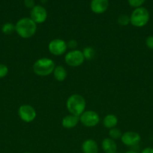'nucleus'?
<instances>
[{
    "label": "nucleus",
    "mask_w": 153,
    "mask_h": 153,
    "mask_svg": "<svg viewBox=\"0 0 153 153\" xmlns=\"http://www.w3.org/2000/svg\"><path fill=\"white\" fill-rule=\"evenodd\" d=\"M146 45L149 49L153 50V36H148L146 39Z\"/></svg>",
    "instance_id": "23"
},
{
    "label": "nucleus",
    "mask_w": 153,
    "mask_h": 153,
    "mask_svg": "<svg viewBox=\"0 0 153 153\" xmlns=\"http://www.w3.org/2000/svg\"><path fill=\"white\" fill-rule=\"evenodd\" d=\"M141 153H153V148L152 147H146L142 149Z\"/></svg>",
    "instance_id": "26"
},
{
    "label": "nucleus",
    "mask_w": 153,
    "mask_h": 153,
    "mask_svg": "<svg viewBox=\"0 0 153 153\" xmlns=\"http://www.w3.org/2000/svg\"><path fill=\"white\" fill-rule=\"evenodd\" d=\"M101 147L105 153H116L117 144L110 137H106L101 143Z\"/></svg>",
    "instance_id": "14"
},
{
    "label": "nucleus",
    "mask_w": 153,
    "mask_h": 153,
    "mask_svg": "<svg viewBox=\"0 0 153 153\" xmlns=\"http://www.w3.org/2000/svg\"><path fill=\"white\" fill-rule=\"evenodd\" d=\"M122 132L120 131V129L117 128H112L111 129H110L109 131V135L110 137V138H112V140H117V139L121 138L122 137Z\"/></svg>",
    "instance_id": "19"
},
{
    "label": "nucleus",
    "mask_w": 153,
    "mask_h": 153,
    "mask_svg": "<svg viewBox=\"0 0 153 153\" xmlns=\"http://www.w3.org/2000/svg\"><path fill=\"white\" fill-rule=\"evenodd\" d=\"M122 143L127 146H136L140 142L141 137L140 134L135 131H126L122 134Z\"/></svg>",
    "instance_id": "10"
},
{
    "label": "nucleus",
    "mask_w": 153,
    "mask_h": 153,
    "mask_svg": "<svg viewBox=\"0 0 153 153\" xmlns=\"http://www.w3.org/2000/svg\"><path fill=\"white\" fill-rule=\"evenodd\" d=\"M109 7L108 0H92L90 7L93 13L100 14L107 10Z\"/></svg>",
    "instance_id": "11"
},
{
    "label": "nucleus",
    "mask_w": 153,
    "mask_h": 153,
    "mask_svg": "<svg viewBox=\"0 0 153 153\" xmlns=\"http://www.w3.org/2000/svg\"><path fill=\"white\" fill-rule=\"evenodd\" d=\"M145 1L146 0H128L129 5L133 7H135V8L142 7Z\"/></svg>",
    "instance_id": "21"
},
{
    "label": "nucleus",
    "mask_w": 153,
    "mask_h": 153,
    "mask_svg": "<svg viewBox=\"0 0 153 153\" xmlns=\"http://www.w3.org/2000/svg\"><path fill=\"white\" fill-rule=\"evenodd\" d=\"M68 49L67 43L62 39H54L48 44V50L55 56L64 55Z\"/></svg>",
    "instance_id": "7"
},
{
    "label": "nucleus",
    "mask_w": 153,
    "mask_h": 153,
    "mask_svg": "<svg viewBox=\"0 0 153 153\" xmlns=\"http://www.w3.org/2000/svg\"><path fill=\"white\" fill-rule=\"evenodd\" d=\"M52 74H53L54 79L58 81V82H63V81L65 80L68 73L65 68L63 66L58 65L55 67Z\"/></svg>",
    "instance_id": "15"
},
{
    "label": "nucleus",
    "mask_w": 153,
    "mask_h": 153,
    "mask_svg": "<svg viewBox=\"0 0 153 153\" xmlns=\"http://www.w3.org/2000/svg\"><path fill=\"white\" fill-rule=\"evenodd\" d=\"M2 31L6 35H10L15 31V25L11 22H6L2 26Z\"/></svg>",
    "instance_id": "18"
},
{
    "label": "nucleus",
    "mask_w": 153,
    "mask_h": 153,
    "mask_svg": "<svg viewBox=\"0 0 153 153\" xmlns=\"http://www.w3.org/2000/svg\"><path fill=\"white\" fill-rule=\"evenodd\" d=\"M37 31V24L30 17L20 19L15 24V31L20 37L28 39L33 37Z\"/></svg>",
    "instance_id": "1"
},
{
    "label": "nucleus",
    "mask_w": 153,
    "mask_h": 153,
    "mask_svg": "<svg viewBox=\"0 0 153 153\" xmlns=\"http://www.w3.org/2000/svg\"><path fill=\"white\" fill-rule=\"evenodd\" d=\"M56 67L55 62L48 58H41L38 59L32 66L34 74L39 76H47L52 74Z\"/></svg>",
    "instance_id": "3"
},
{
    "label": "nucleus",
    "mask_w": 153,
    "mask_h": 153,
    "mask_svg": "<svg viewBox=\"0 0 153 153\" xmlns=\"http://www.w3.org/2000/svg\"><path fill=\"white\" fill-rule=\"evenodd\" d=\"M82 151L83 153H98V145L95 140L87 139L82 143Z\"/></svg>",
    "instance_id": "13"
},
{
    "label": "nucleus",
    "mask_w": 153,
    "mask_h": 153,
    "mask_svg": "<svg viewBox=\"0 0 153 153\" xmlns=\"http://www.w3.org/2000/svg\"><path fill=\"white\" fill-rule=\"evenodd\" d=\"M124 153H138V152H136V151L130 150V151H128V152H124Z\"/></svg>",
    "instance_id": "27"
},
{
    "label": "nucleus",
    "mask_w": 153,
    "mask_h": 153,
    "mask_svg": "<svg viewBox=\"0 0 153 153\" xmlns=\"http://www.w3.org/2000/svg\"><path fill=\"white\" fill-rule=\"evenodd\" d=\"M80 122V117L70 114L66 115L62 120V126L65 128H73L77 126Z\"/></svg>",
    "instance_id": "12"
},
{
    "label": "nucleus",
    "mask_w": 153,
    "mask_h": 153,
    "mask_svg": "<svg viewBox=\"0 0 153 153\" xmlns=\"http://www.w3.org/2000/svg\"><path fill=\"white\" fill-rule=\"evenodd\" d=\"M118 124V118L114 114H107L103 119V125L105 128L111 129L115 128Z\"/></svg>",
    "instance_id": "16"
},
{
    "label": "nucleus",
    "mask_w": 153,
    "mask_h": 153,
    "mask_svg": "<svg viewBox=\"0 0 153 153\" xmlns=\"http://www.w3.org/2000/svg\"><path fill=\"white\" fill-rule=\"evenodd\" d=\"M22 153H32V152H22Z\"/></svg>",
    "instance_id": "28"
},
{
    "label": "nucleus",
    "mask_w": 153,
    "mask_h": 153,
    "mask_svg": "<svg viewBox=\"0 0 153 153\" xmlns=\"http://www.w3.org/2000/svg\"><path fill=\"white\" fill-rule=\"evenodd\" d=\"M80 122L86 127H94L100 122V117L94 111H85L80 116Z\"/></svg>",
    "instance_id": "6"
},
{
    "label": "nucleus",
    "mask_w": 153,
    "mask_h": 153,
    "mask_svg": "<svg viewBox=\"0 0 153 153\" xmlns=\"http://www.w3.org/2000/svg\"><path fill=\"white\" fill-rule=\"evenodd\" d=\"M8 73V67L5 64H0V79L5 77Z\"/></svg>",
    "instance_id": "22"
},
{
    "label": "nucleus",
    "mask_w": 153,
    "mask_h": 153,
    "mask_svg": "<svg viewBox=\"0 0 153 153\" xmlns=\"http://www.w3.org/2000/svg\"><path fill=\"white\" fill-rule=\"evenodd\" d=\"M117 22L120 25L122 26H126L130 23V16L126 14H121L118 16Z\"/></svg>",
    "instance_id": "20"
},
{
    "label": "nucleus",
    "mask_w": 153,
    "mask_h": 153,
    "mask_svg": "<svg viewBox=\"0 0 153 153\" xmlns=\"http://www.w3.org/2000/svg\"><path fill=\"white\" fill-rule=\"evenodd\" d=\"M67 46L68 48H70L72 50H74V49H76V46H77V42L75 40H70L67 43Z\"/></svg>",
    "instance_id": "24"
},
{
    "label": "nucleus",
    "mask_w": 153,
    "mask_h": 153,
    "mask_svg": "<svg viewBox=\"0 0 153 153\" xmlns=\"http://www.w3.org/2000/svg\"><path fill=\"white\" fill-rule=\"evenodd\" d=\"M24 4L27 8L32 9L35 6L34 0H24Z\"/></svg>",
    "instance_id": "25"
},
{
    "label": "nucleus",
    "mask_w": 153,
    "mask_h": 153,
    "mask_svg": "<svg viewBox=\"0 0 153 153\" xmlns=\"http://www.w3.org/2000/svg\"><path fill=\"white\" fill-rule=\"evenodd\" d=\"M149 12L146 7L135 8L130 16V23L133 26L140 28L146 25L149 21Z\"/></svg>",
    "instance_id": "4"
},
{
    "label": "nucleus",
    "mask_w": 153,
    "mask_h": 153,
    "mask_svg": "<svg viewBox=\"0 0 153 153\" xmlns=\"http://www.w3.org/2000/svg\"><path fill=\"white\" fill-rule=\"evenodd\" d=\"M85 58L82 55V51L78 49L69 51L64 55V61L68 66L72 67H80L83 64Z\"/></svg>",
    "instance_id": "5"
},
{
    "label": "nucleus",
    "mask_w": 153,
    "mask_h": 153,
    "mask_svg": "<svg viewBox=\"0 0 153 153\" xmlns=\"http://www.w3.org/2000/svg\"><path fill=\"white\" fill-rule=\"evenodd\" d=\"M86 102L82 96L74 94L70 95L66 101V107L69 113L80 117L85 111Z\"/></svg>",
    "instance_id": "2"
},
{
    "label": "nucleus",
    "mask_w": 153,
    "mask_h": 153,
    "mask_svg": "<svg viewBox=\"0 0 153 153\" xmlns=\"http://www.w3.org/2000/svg\"><path fill=\"white\" fill-rule=\"evenodd\" d=\"M82 52L85 60H88V61L93 59V58L95 55V50L92 46H86V47H85L82 49Z\"/></svg>",
    "instance_id": "17"
},
{
    "label": "nucleus",
    "mask_w": 153,
    "mask_h": 153,
    "mask_svg": "<svg viewBox=\"0 0 153 153\" xmlns=\"http://www.w3.org/2000/svg\"><path fill=\"white\" fill-rule=\"evenodd\" d=\"M30 18L36 24H40L44 22L47 18V11L44 6L36 4L30 12Z\"/></svg>",
    "instance_id": "9"
},
{
    "label": "nucleus",
    "mask_w": 153,
    "mask_h": 153,
    "mask_svg": "<svg viewBox=\"0 0 153 153\" xmlns=\"http://www.w3.org/2000/svg\"><path fill=\"white\" fill-rule=\"evenodd\" d=\"M116 153H117V152H116Z\"/></svg>",
    "instance_id": "29"
},
{
    "label": "nucleus",
    "mask_w": 153,
    "mask_h": 153,
    "mask_svg": "<svg viewBox=\"0 0 153 153\" xmlns=\"http://www.w3.org/2000/svg\"><path fill=\"white\" fill-rule=\"evenodd\" d=\"M18 115L20 118L25 123H31L34 120L37 113L34 108L30 105H22L18 109Z\"/></svg>",
    "instance_id": "8"
}]
</instances>
